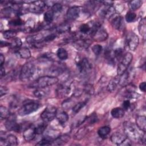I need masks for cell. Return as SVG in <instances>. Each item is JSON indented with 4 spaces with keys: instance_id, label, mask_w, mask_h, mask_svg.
<instances>
[{
    "instance_id": "cell-1",
    "label": "cell",
    "mask_w": 146,
    "mask_h": 146,
    "mask_svg": "<svg viewBox=\"0 0 146 146\" xmlns=\"http://www.w3.org/2000/svg\"><path fill=\"white\" fill-rule=\"evenodd\" d=\"M59 81V79L54 76L46 75L39 77L31 84V87L36 88H44L52 86Z\"/></svg>"
},
{
    "instance_id": "cell-2",
    "label": "cell",
    "mask_w": 146,
    "mask_h": 146,
    "mask_svg": "<svg viewBox=\"0 0 146 146\" xmlns=\"http://www.w3.org/2000/svg\"><path fill=\"white\" fill-rule=\"evenodd\" d=\"M123 129L125 135L129 139L139 141L143 134L139 132V129L136 124L131 121H125L123 124Z\"/></svg>"
},
{
    "instance_id": "cell-3",
    "label": "cell",
    "mask_w": 146,
    "mask_h": 146,
    "mask_svg": "<svg viewBox=\"0 0 146 146\" xmlns=\"http://www.w3.org/2000/svg\"><path fill=\"white\" fill-rule=\"evenodd\" d=\"M35 66L34 63L31 62L26 63L21 69L19 79L22 81H27L29 80L35 74Z\"/></svg>"
},
{
    "instance_id": "cell-4",
    "label": "cell",
    "mask_w": 146,
    "mask_h": 146,
    "mask_svg": "<svg viewBox=\"0 0 146 146\" xmlns=\"http://www.w3.org/2000/svg\"><path fill=\"white\" fill-rule=\"evenodd\" d=\"M39 104L35 101H26L19 109L18 114L20 116H26L36 111L39 108Z\"/></svg>"
},
{
    "instance_id": "cell-5",
    "label": "cell",
    "mask_w": 146,
    "mask_h": 146,
    "mask_svg": "<svg viewBox=\"0 0 146 146\" xmlns=\"http://www.w3.org/2000/svg\"><path fill=\"white\" fill-rule=\"evenodd\" d=\"M132 59L133 55L131 52H128L124 54L117 66V73L118 75H121L127 70Z\"/></svg>"
},
{
    "instance_id": "cell-6",
    "label": "cell",
    "mask_w": 146,
    "mask_h": 146,
    "mask_svg": "<svg viewBox=\"0 0 146 146\" xmlns=\"http://www.w3.org/2000/svg\"><path fill=\"white\" fill-rule=\"evenodd\" d=\"M111 141L115 144L118 145H130L131 144V140L127 137L125 135H124L120 132H115L111 136Z\"/></svg>"
},
{
    "instance_id": "cell-7",
    "label": "cell",
    "mask_w": 146,
    "mask_h": 146,
    "mask_svg": "<svg viewBox=\"0 0 146 146\" xmlns=\"http://www.w3.org/2000/svg\"><path fill=\"white\" fill-rule=\"evenodd\" d=\"M125 45L131 51H135L139 43L138 36L133 32H129L125 37Z\"/></svg>"
},
{
    "instance_id": "cell-8",
    "label": "cell",
    "mask_w": 146,
    "mask_h": 146,
    "mask_svg": "<svg viewBox=\"0 0 146 146\" xmlns=\"http://www.w3.org/2000/svg\"><path fill=\"white\" fill-rule=\"evenodd\" d=\"M57 110L54 106H48L40 114L41 119L44 122H50L54 120L56 116Z\"/></svg>"
},
{
    "instance_id": "cell-9",
    "label": "cell",
    "mask_w": 146,
    "mask_h": 146,
    "mask_svg": "<svg viewBox=\"0 0 146 146\" xmlns=\"http://www.w3.org/2000/svg\"><path fill=\"white\" fill-rule=\"evenodd\" d=\"M47 6L46 3L42 1L31 2L29 6L28 10L31 13L39 14L43 12L44 9Z\"/></svg>"
},
{
    "instance_id": "cell-10",
    "label": "cell",
    "mask_w": 146,
    "mask_h": 146,
    "mask_svg": "<svg viewBox=\"0 0 146 146\" xmlns=\"http://www.w3.org/2000/svg\"><path fill=\"white\" fill-rule=\"evenodd\" d=\"M115 9L113 5H104L99 10V15L103 18H111L115 14Z\"/></svg>"
},
{
    "instance_id": "cell-11",
    "label": "cell",
    "mask_w": 146,
    "mask_h": 146,
    "mask_svg": "<svg viewBox=\"0 0 146 146\" xmlns=\"http://www.w3.org/2000/svg\"><path fill=\"white\" fill-rule=\"evenodd\" d=\"M6 128L8 131H12L16 132H18L21 129V125L17 123L15 119L12 116H10L7 119L5 124Z\"/></svg>"
},
{
    "instance_id": "cell-12",
    "label": "cell",
    "mask_w": 146,
    "mask_h": 146,
    "mask_svg": "<svg viewBox=\"0 0 146 146\" xmlns=\"http://www.w3.org/2000/svg\"><path fill=\"white\" fill-rule=\"evenodd\" d=\"M92 38L97 42H103L108 38V33L106 30L102 27L99 28L91 35Z\"/></svg>"
},
{
    "instance_id": "cell-13",
    "label": "cell",
    "mask_w": 146,
    "mask_h": 146,
    "mask_svg": "<svg viewBox=\"0 0 146 146\" xmlns=\"http://www.w3.org/2000/svg\"><path fill=\"white\" fill-rule=\"evenodd\" d=\"M71 91L70 84H67L66 82L59 86L56 90V95L60 98H63L68 96Z\"/></svg>"
},
{
    "instance_id": "cell-14",
    "label": "cell",
    "mask_w": 146,
    "mask_h": 146,
    "mask_svg": "<svg viewBox=\"0 0 146 146\" xmlns=\"http://www.w3.org/2000/svg\"><path fill=\"white\" fill-rule=\"evenodd\" d=\"M18 144L17 137L14 135H9L6 138L1 137L0 145L6 146H15Z\"/></svg>"
},
{
    "instance_id": "cell-15",
    "label": "cell",
    "mask_w": 146,
    "mask_h": 146,
    "mask_svg": "<svg viewBox=\"0 0 146 146\" xmlns=\"http://www.w3.org/2000/svg\"><path fill=\"white\" fill-rule=\"evenodd\" d=\"M77 67L80 73H86L91 68V64L89 60L86 58H82L77 62Z\"/></svg>"
},
{
    "instance_id": "cell-16",
    "label": "cell",
    "mask_w": 146,
    "mask_h": 146,
    "mask_svg": "<svg viewBox=\"0 0 146 146\" xmlns=\"http://www.w3.org/2000/svg\"><path fill=\"white\" fill-rule=\"evenodd\" d=\"M36 132L35 130V127L30 125L27 127L23 132V136L25 141H30L34 139L36 136Z\"/></svg>"
},
{
    "instance_id": "cell-17",
    "label": "cell",
    "mask_w": 146,
    "mask_h": 146,
    "mask_svg": "<svg viewBox=\"0 0 146 146\" xmlns=\"http://www.w3.org/2000/svg\"><path fill=\"white\" fill-rule=\"evenodd\" d=\"M81 11V8L79 6H74L68 9L67 11V17L68 19L75 20L77 19L80 15Z\"/></svg>"
},
{
    "instance_id": "cell-18",
    "label": "cell",
    "mask_w": 146,
    "mask_h": 146,
    "mask_svg": "<svg viewBox=\"0 0 146 146\" xmlns=\"http://www.w3.org/2000/svg\"><path fill=\"white\" fill-rule=\"evenodd\" d=\"M35 29V22L32 18L29 19L23 25L22 31L25 33H31Z\"/></svg>"
},
{
    "instance_id": "cell-19",
    "label": "cell",
    "mask_w": 146,
    "mask_h": 146,
    "mask_svg": "<svg viewBox=\"0 0 146 146\" xmlns=\"http://www.w3.org/2000/svg\"><path fill=\"white\" fill-rule=\"evenodd\" d=\"M136 125L138 128L145 132L146 117L144 115H139L136 118Z\"/></svg>"
},
{
    "instance_id": "cell-20",
    "label": "cell",
    "mask_w": 146,
    "mask_h": 146,
    "mask_svg": "<svg viewBox=\"0 0 146 146\" xmlns=\"http://www.w3.org/2000/svg\"><path fill=\"white\" fill-rule=\"evenodd\" d=\"M111 19V25L115 29L120 30L123 25L122 17L119 15H114Z\"/></svg>"
},
{
    "instance_id": "cell-21",
    "label": "cell",
    "mask_w": 146,
    "mask_h": 146,
    "mask_svg": "<svg viewBox=\"0 0 146 146\" xmlns=\"http://www.w3.org/2000/svg\"><path fill=\"white\" fill-rule=\"evenodd\" d=\"M119 84V76H115L112 78L111 81L109 82L107 89L109 92H113L115 90L117 86Z\"/></svg>"
},
{
    "instance_id": "cell-22",
    "label": "cell",
    "mask_w": 146,
    "mask_h": 146,
    "mask_svg": "<svg viewBox=\"0 0 146 146\" xmlns=\"http://www.w3.org/2000/svg\"><path fill=\"white\" fill-rule=\"evenodd\" d=\"M125 113V111L123 108L120 107H116L113 108L111 111V116L116 119L121 118L124 116Z\"/></svg>"
},
{
    "instance_id": "cell-23",
    "label": "cell",
    "mask_w": 146,
    "mask_h": 146,
    "mask_svg": "<svg viewBox=\"0 0 146 146\" xmlns=\"http://www.w3.org/2000/svg\"><path fill=\"white\" fill-rule=\"evenodd\" d=\"M138 30L140 35L145 39L146 35V20L145 18H143L141 19L139 23Z\"/></svg>"
},
{
    "instance_id": "cell-24",
    "label": "cell",
    "mask_w": 146,
    "mask_h": 146,
    "mask_svg": "<svg viewBox=\"0 0 146 146\" xmlns=\"http://www.w3.org/2000/svg\"><path fill=\"white\" fill-rule=\"evenodd\" d=\"M17 53L18 54L19 56L22 58V59H29L31 57V52L29 50V48L26 47H23V48H20L18 50H17Z\"/></svg>"
},
{
    "instance_id": "cell-25",
    "label": "cell",
    "mask_w": 146,
    "mask_h": 146,
    "mask_svg": "<svg viewBox=\"0 0 146 146\" xmlns=\"http://www.w3.org/2000/svg\"><path fill=\"white\" fill-rule=\"evenodd\" d=\"M70 140V136L67 135H64L59 136L52 141V144L54 145H62L67 143Z\"/></svg>"
},
{
    "instance_id": "cell-26",
    "label": "cell",
    "mask_w": 146,
    "mask_h": 146,
    "mask_svg": "<svg viewBox=\"0 0 146 146\" xmlns=\"http://www.w3.org/2000/svg\"><path fill=\"white\" fill-rule=\"evenodd\" d=\"M56 119L59 123L61 125H64L68 120L69 116L65 111H62L58 115L56 114Z\"/></svg>"
},
{
    "instance_id": "cell-27",
    "label": "cell",
    "mask_w": 146,
    "mask_h": 146,
    "mask_svg": "<svg viewBox=\"0 0 146 146\" xmlns=\"http://www.w3.org/2000/svg\"><path fill=\"white\" fill-rule=\"evenodd\" d=\"M111 128L109 126H103L99 128L98 131V134L101 138H106L110 133Z\"/></svg>"
},
{
    "instance_id": "cell-28",
    "label": "cell",
    "mask_w": 146,
    "mask_h": 146,
    "mask_svg": "<svg viewBox=\"0 0 146 146\" xmlns=\"http://www.w3.org/2000/svg\"><path fill=\"white\" fill-rule=\"evenodd\" d=\"M60 135V132L56 130H48L46 132L45 138L53 141L55 139H56Z\"/></svg>"
},
{
    "instance_id": "cell-29",
    "label": "cell",
    "mask_w": 146,
    "mask_h": 146,
    "mask_svg": "<svg viewBox=\"0 0 146 146\" xmlns=\"http://www.w3.org/2000/svg\"><path fill=\"white\" fill-rule=\"evenodd\" d=\"M142 3L143 1L141 0L131 1L129 2V8L131 11H135L140 8L141 6Z\"/></svg>"
},
{
    "instance_id": "cell-30",
    "label": "cell",
    "mask_w": 146,
    "mask_h": 146,
    "mask_svg": "<svg viewBox=\"0 0 146 146\" xmlns=\"http://www.w3.org/2000/svg\"><path fill=\"white\" fill-rule=\"evenodd\" d=\"M56 56L59 59L64 60L68 58V53L66 50V49H64V48L60 47V48H59L57 50Z\"/></svg>"
},
{
    "instance_id": "cell-31",
    "label": "cell",
    "mask_w": 146,
    "mask_h": 146,
    "mask_svg": "<svg viewBox=\"0 0 146 146\" xmlns=\"http://www.w3.org/2000/svg\"><path fill=\"white\" fill-rule=\"evenodd\" d=\"M54 15L55 14L51 10H48L44 14V21L47 23H51L54 19Z\"/></svg>"
},
{
    "instance_id": "cell-32",
    "label": "cell",
    "mask_w": 146,
    "mask_h": 146,
    "mask_svg": "<svg viewBox=\"0 0 146 146\" xmlns=\"http://www.w3.org/2000/svg\"><path fill=\"white\" fill-rule=\"evenodd\" d=\"M22 44V40L19 38H15L12 40V42L10 43V46L12 48L17 49L18 50L20 48H21V46Z\"/></svg>"
},
{
    "instance_id": "cell-33",
    "label": "cell",
    "mask_w": 146,
    "mask_h": 146,
    "mask_svg": "<svg viewBox=\"0 0 146 146\" xmlns=\"http://www.w3.org/2000/svg\"><path fill=\"white\" fill-rule=\"evenodd\" d=\"M10 116L9 110L5 107L1 106L0 107V117L1 120L7 119Z\"/></svg>"
},
{
    "instance_id": "cell-34",
    "label": "cell",
    "mask_w": 146,
    "mask_h": 146,
    "mask_svg": "<svg viewBox=\"0 0 146 146\" xmlns=\"http://www.w3.org/2000/svg\"><path fill=\"white\" fill-rule=\"evenodd\" d=\"M70 30V26L67 23H63L56 27V31L59 33H64L69 31Z\"/></svg>"
},
{
    "instance_id": "cell-35",
    "label": "cell",
    "mask_w": 146,
    "mask_h": 146,
    "mask_svg": "<svg viewBox=\"0 0 146 146\" xmlns=\"http://www.w3.org/2000/svg\"><path fill=\"white\" fill-rule=\"evenodd\" d=\"M17 35V32L14 30H6L3 33V38L6 39H10L15 38V36Z\"/></svg>"
},
{
    "instance_id": "cell-36",
    "label": "cell",
    "mask_w": 146,
    "mask_h": 146,
    "mask_svg": "<svg viewBox=\"0 0 146 146\" xmlns=\"http://www.w3.org/2000/svg\"><path fill=\"white\" fill-rule=\"evenodd\" d=\"M46 123V122H44L42 124H38L36 127H35V130L36 135L42 134L44 132L47 127V124Z\"/></svg>"
},
{
    "instance_id": "cell-37",
    "label": "cell",
    "mask_w": 146,
    "mask_h": 146,
    "mask_svg": "<svg viewBox=\"0 0 146 146\" xmlns=\"http://www.w3.org/2000/svg\"><path fill=\"white\" fill-rule=\"evenodd\" d=\"M86 104V101L80 102L78 103L72 107V112L75 113H78L81 110V109L85 106Z\"/></svg>"
},
{
    "instance_id": "cell-38",
    "label": "cell",
    "mask_w": 146,
    "mask_h": 146,
    "mask_svg": "<svg viewBox=\"0 0 146 146\" xmlns=\"http://www.w3.org/2000/svg\"><path fill=\"white\" fill-rule=\"evenodd\" d=\"M44 88H36L34 91V95L38 98H42L46 95V92L43 90Z\"/></svg>"
},
{
    "instance_id": "cell-39",
    "label": "cell",
    "mask_w": 146,
    "mask_h": 146,
    "mask_svg": "<svg viewBox=\"0 0 146 146\" xmlns=\"http://www.w3.org/2000/svg\"><path fill=\"white\" fill-rule=\"evenodd\" d=\"M79 30L82 33V34H88V33H90L91 31V26L87 24V23H84L82 24L80 27H79Z\"/></svg>"
},
{
    "instance_id": "cell-40",
    "label": "cell",
    "mask_w": 146,
    "mask_h": 146,
    "mask_svg": "<svg viewBox=\"0 0 146 146\" xmlns=\"http://www.w3.org/2000/svg\"><path fill=\"white\" fill-rule=\"evenodd\" d=\"M136 18V14L133 11H128L125 17V20L127 22H133Z\"/></svg>"
},
{
    "instance_id": "cell-41",
    "label": "cell",
    "mask_w": 146,
    "mask_h": 146,
    "mask_svg": "<svg viewBox=\"0 0 146 146\" xmlns=\"http://www.w3.org/2000/svg\"><path fill=\"white\" fill-rule=\"evenodd\" d=\"M84 91L88 95H92L94 93V88L91 84H86L84 86Z\"/></svg>"
},
{
    "instance_id": "cell-42",
    "label": "cell",
    "mask_w": 146,
    "mask_h": 146,
    "mask_svg": "<svg viewBox=\"0 0 146 146\" xmlns=\"http://www.w3.org/2000/svg\"><path fill=\"white\" fill-rule=\"evenodd\" d=\"M86 133H87V129L84 127L79 129V131L77 132V133L75 135V139L79 140L83 138L85 136Z\"/></svg>"
},
{
    "instance_id": "cell-43",
    "label": "cell",
    "mask_w": 146,
    "mask_h": 146,
    "mask_svg": "<svg viewBox=\"0 0 146 146\" xmlns=\"http://www.w3.org/2000/svg\"><path fill=\"white\" fill-rule=\"evenodd\" d=\"M9 25L13 26H23L24 23H23V21L21 19L18 18L10 21L9 22Z\"/></svg>"
},
{
    "instance_id": "cell-44",
    "label": "cell",
    "mask_w": 146,
    "mask_h": 146,
    "mask_svg": "<svg viewBox=\"0 0 146 146\" xmlns=\"http://www.w3.org/2000/svg\"><path fill=\"white\" fill-rule=\"evenodd\" d=\"M92 50L95 55H99L101 54L103 50V47L100 44H95L92 46Z\"/></svg>"
},
{
    "instance_id": "cell-45",
    "label": "cell",
    "mask_w": 146,
    "mask_h": 146,
    "mask_svg": "<svg viewBox=\"0 0 146 146\" xmlns=\"http://www.w3.org/2000/svg\"><path fill=\"white\" fill-rule=\"evenodd\" d=\"M63 6L62 5V4L59 3H55L54 4L52 5V6H51V10L54 13V14L60 12L62 10Z\"/></svg>"
},
{
    "instance_id": "cell-46",
    "label": "cell",
    "mask_w": 146,
    "mask_h": 146,
    "mask_svg": "<svg viewBox=\"0 0 146 146\" xmlns=\"http://www.w3.org/2000/svg\"><path fill=\"white\" fill-rule=\"evenodd\" d=\"M113 55L114 57L116 59H117L118 60H120L121 59V58L123 57V50L121 48H119L116 49L114 51H113Z\"/></svg>"
},
{
    "instance_id": "cell-47",
    "label": "cell",
    "mask_w": 146,
    "mask_h": 146,
    "mask_svg": "<svg viewBox=\"0 0 146 146\" xmlns=\"http://www.w3.org/2000/svg\"><path fill=\"white\" fill-rule=\"evenodd\" d=\"M52 141L46 139V138H43L41 140H40L38 143L36 144L37 145H52Z\"/></svg>"
},
{
    "instance_id": "cell-48",
    "label": "cell",
    "mask_w": 146,
    "mask_h": 146,
    "mask_svg": "<svg viewBox=\"0 0 146 146\" xmlns=\"http://www.w3.org/2000/svg\"><path fill=\"white\" fill-rule=\"evenodd\" d=\"M56 35L54 33H51L47 35H46V36H44V42H50L53 40L55 38H56Z\"/></svg>"
},
{
    "instance_id": "cell-49",
    "label": "cell",
    "mask_w": 146,
    "mask_h": 146,
    "mask_svg": "<svg viewBox=\"0 0 146 146\" xmlns=\"http://www.w3.org/2000/svg\"><path fill=\"white\" fill-rule=\"evenodd\" d=\"M122 106H123V108L124 109V110H128L131 107V102L129 100V99L125 100L123 102Z\"/></svg>"
},
{
    "instance_id": "cell-50",
    "label": "cell",
    "mask_w": 146,
    "mask_h": 146,
    "mask_svg": "<svg viewBox=\"0 0 146 146\" xmlns=\"http://www.w3.org/2000/svg\"><path fill=\"white\" fill-rule=\"evenodd\" d=\"M9 91V89L5 86H1L0 89V95L1 96H3L4 95H6Z\"/></svg>"
},
{
    "instance_id": "cell-51",
    "label": "cell",
    "mask_w": 146,
    "mask_h": 146,
    "mask_svg": "<svg viewBox=\"0 0 146 146\" xmlns=\"http://www.w3.org/2000/svg\"><path fill=\"white\" fill-rule=\"evenodd\" d=\"M145 88H146V83L145 82H141L139 84V89L140 91L143 92H145Z\"/></svg>"
},
{
    "instance_id": "cell-52",
    "label": "cell",
    "mask_w": 146,
    "mask_h": 146,
    "mask_svg": "<svg viewBox=\"0 0 146 146\" xmlns=\"http://www.w3.org/2000/svg\"><path fill=\"white\" fill-rule=\"evenodd\" d=\"M0 75H1V78H2L3 76H5V70L3 66H1Z\"/></svg>"
},
{
    "instance_id": "cell-53",
    "label": "cell",
    "mask_w": 146,
    "mask_h": 146,
    "mask_svg": "<svg viewBox=\"0 0 146 146\" xmlns=\"http://www.w3.org/2000/svg\"><path fill=\"white\" fill-rule=\"evenodd\" d=\"M0 66H3L4 63H5V56H3V55L2 54H0Z\"/></svg>"
},
{
    "instance_id": "cell-54",
    "label": "cell",
    "mask_w": 146,
    "mask_h": 146,
    "mask_svg": "<svg viewBox=\"0 0 146 146\" xmlns=\"http://www.w3.org/2000/svg\"><path fill=\"white\" fill-rule=\"evenodd\" d=\"M1 47H3V46H10V43H7V42H3V41L1 42Z\"/></svg>"
}]
</instances>
